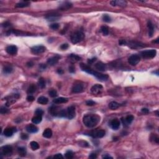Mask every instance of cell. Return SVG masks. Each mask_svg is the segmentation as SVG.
<instances>
[{
	"instance_id": "11a10c76",
	"label": "cell",
	"mask_w": 159,
	"mask_h": 159,
	"mask_svg": "<svg viewBox=\"0 0 159 159\" xmlns=\"http://www.w3.org/2000/svg\"><path fill=\"white\" fill-rule=\"evenodd\" d=\"M9 26H11V24L9 23V22H5V23H4L3 24H2V26L4 27H9Z\"/></svg>"
},
{
	"instance_id": "7c38bea8",
	"label": "cell",
	"mask_w": 159,
	"mask_h": 159,
	"mask_svg": "<svg viewBox=\"0 0 159 159\" xmlns=\"http://www.w3.org/2000/svg\"><path fill=\"white\" fill-rule=\"evenodd\" d=\"M60 18V14H57V13H51V14H47L46 16V18L50 21H57Z\"/></svg>"
},
{
	"instance_id": "60d3db41",
	"label": "cell",
	"mask_w": 159,
	"mask_h": 159,
	"mask_svg": "<svg viewBox=\"0 0 159 159\" xmlns=\"http://www.w3.org/2000/svg\"><path fill=\"white\" fill-rule=\"evenodd\" d=\"M103 21L106 22V23H110L111 21V19L109 16L108 15V14H105V15H103Z\"/></svg>"
},
{
	"instance_id": "7bdbcfd3",
	"label": "cell",
	"mask_w": 159,
	"mask_h": 159,
	"mask_svg": "<svg viewBox=\"0 0 159 159\" xmlns=\"http://www.w3.org/2000/svg\"><path fill=\"white\" fill-rule=\"evenodd\" d=\"M79 145H80L83 147H87L89 146V144L86 141H80L79 142Z\"/></svg>"
},
{
	"instance_id": "52a82bcc",
	"label": "cell",
	"mask_w": 159,
	"mask_h": 159,
	"mask_svg": "<svg viewBox=\"0 0 159 159\" xmlns=\"http://www.w3.org/2000/svg\"><path fill=\"white\" fill-rule=\"evenodd\" d=\"M90 74L93 75V76L96 77V78H98L99 80L101 81H106L108 79V76L107 75H104V74H100L99 72H97L96 71H94L93 70H92V71L91 72Z\"/></svg>"
},
{
	"instance_id": "7402d4cb",
	"label": "cell",
	"mask_w": 159,
	"mask_h": 159,
	"mask_svg": "<svg viewBox=\"0 0 159 159\" xmlns=\"http://www.w3.org/2000/svg\"><path fill=\"white\" fill-rule=\"evenodd\" d=\"M95 68L100 71H105L106 70V65L101 62H99L95 64Z\"/></svg>"
},
{
	"instance_id": "277c9868",
	"label": "cell",
	"mask_w": 159,
	"mask_h": 159,
	"mask_svg": "<svg viewBox=\"0 0 159 159\" xmlns=\"http://www.w3.org/2000/svg\"><path fill=\"white\" fill-rule=\"evenodd\" d=\"M157 51L154 49L148 50H144L141 52L142 57L144 58H152L155 57Z\"/></svg>"
},
{
	"instance_id": "816d5d0a",
	"label": "cell",
	"mask_w": 159,
	"mask_h": 159,
	"mask_svg": "<svg viewBox=\"0 0 159 159\" xmlns=\"http://www.w3.org/2000/svg\"><path fill=\"white\" fill-rule=\"evenodd\" d=\"M126 44H127V42H126L125 40H123V39L119 40V45H121V46H124V45H126Z\"/></svg>"
},
{
	"instance_id": "f1b7e54d",
	"label": "cell",
	"mask_w": 159,
	"mask_h": 159,
	"mask_svg": "<svg viewBox=\"0 0 159 159\" xmlns=\"http://www.w3.org/2000/svg\"><path fill=\"white\" fill-rule=\"evenodd\" d=\"M119 107V104L116 101H111L109 104V108L111 110H115Z\"/></svg>"
},
{
	"instance_id": "b9f144b4",
	"label": "cell",
	"mask_w": 159,
	"mask_h": 159,
	"mask_svg": "<svg viewBox=\"0 0 159 159\" xmlns=\"http://www.w3.org/2000/svg\"><path fill=\"white\" fill-rule=\"evenodd\" d=\"M59 27L60 26L58 23H54V24H52L50 26V27L53 30H57L59 28Z\"/></svg>"
},
{
	"instance_id": "ffe728a7",
	"label": "cell",
	"mask_w": 159,
	"mask_h": 159,
	"mask_svg": "<svg viewBox=\"0 0 159 159\" xmlns=\"http://www.w3.org/2000/svg\"><path fill=\"white\" fill-rule=\"evenodd\" d=\"M14 131H16V130H14V128H6L4 131V135L6 137H11L12 136L13 133L14 132Z\"/></svg>"
},
{
	"instance_id": "603a6c76",
	"label": "cell",
	"mask_w": 159,
	"mask_h": 159,
	"mask_svg": "<svg viewBox=\"0 0 159 159\" xmlns=\"http://www.w3.org/2000/svg\"><path fill=\"white\" fill-rule=\"evenodd\" d=\"M147 27L149 28V35L150 37H152L153 36V34H154V26L152 24V22L150 21H148V23H147Z\"/></svg>"
},
{
	"instance_id": "d590c367",
	"label": "cell",
	"mask_w": 159,
	"mask_h": 159,
	"mask_svg": "<svg viewBox=\"0 0 159 159\" xmlns=\"http://www.w3.org/2000/svg\"><path fill=\"white\" fill-rule=\"evenodd\" d=\"M101 31L104 35H107L109 34V29L106 26H103L101 27Z\"/></svg>"
},
{
	"instance_id": "e575fe53",
	"label": "cell",
	"mask_w": 159,
	"mask_h": 159,
	"mask_svg": "<svg viewBox=\"0 0 159 159\" xmlns=\"http://www.w3.org/2000/svg\"><path fill=\"white\" fill-rule=\"evenodd\" d=\"M38 86L40 88H44L46 86V81L43 78H40L38 81Z\"/></svg>"
},
{
	"instance_id": "4dcf8cb0",
	"label": "cell",
	"mask_w": 159,
	"mask_h": 159,
	"mask_svg": "<svg viewBox=\"0 0 159 159\" xmlns=\"http://www.w3.org/2000/svg\"><path fill=\"white\" fill-rule=\"evenodd\" d=\"M36 86L35 85H31L29 86V87L27 89V93L29 94H33L34 93H35V91H36Z\"/></svg>"
},
{
	"instance_id": "f35d334b",
	"label": "cell",
	"mask_w": 159,
	"mask_h": 159,
	"mask_svg": "<svg viewBox=\"0 0 159 159\" xmlns=\"http://www.w3.org/2000/svg\"><path fill=\"white\" fill-rule=\"evenodd\" d=\"M49 96L52 97V98H55V97H56L57 96V92L56 90L52 89L49 91Z\"/></svg>"
},
{
	"instance_id": "2e32d148",
	"label": "cell",
	"mask_w": 159,
	"mask_h": 159,
	"mask_svg": "<svg viewBox=\"0 0 159 159\" xmlns=\"http://www.w3.org/2000/svg\"><path fill=\"white\" fill-rule=\"evenodd\" d=\"M60 57L58 55H55L54 57H52L49 58V59L47 60V63L50 65H54L55 64L58 63V60L60 58Z\"/></svg>"
},
{
	"instance_id": "e0dca14e",
	"label": "cell",
	"mask_w": 159,
	"mask_h": 159,
	"mask_svg": "<svg viewBox=\"0 0 159 159\" xmlns=\"http://www.w3.org/2000/svg\"><path fill=\"white\" fill-rule=\"evenodd\" d=\"M133 120H134V116L132 115L128 116L125 119H124V118L121 119L122 123L124 124V126H128L129 124H130L131 122H132Z\"/></svg>"
},
{
	"instance_id": "8fae6325",
	"label": "cell",
	"mask_w": 159,
	"mask_h": 159,
	"mask_svg": "<svg viewBox=\"0 0 159 159\" xmlns=\"http://www.w3.org/2000/svg\"><path fill=\"white\" fill-rule=\"evenodd\" d=\"M90 135L94 138H102L105 136V131L104 130L93 131Z\"/></svg>"
},
{
	"instance_id": "d6986e66",
	"label": "cell",
	"mask_w": 159,
	"mask_h": 159,
	"mask_svg": "<svg viewBox=\"0 0 159 159\" xmlns=\"http://www.w3.org/2000/svg\"><path fill=\"white\" fill-rule=\"evenodd\" d=\"M72 7V4L70 2H64L63 3L60 4L59 9L62 11H66Z\"/></svg>"
},
{
	"instance_id": "d4e9b609",
	"label": "cell",
	"mask_w": 159,
	"mask_h": 159,
	"mask_svg": "<svg viewBox=\"0 0 159 159\" xmlns=\"http://www.w3.org/2000/svg\"><path fill=\"white\" fill-rule=\"evenodd\" d=\"M30 5V3L28 1H22L19 2L16 4V8H23L27 7Z\"/></svg>"
},
{
	"instance_id": "8992f818",
	"label": "cell",
	"mask_w": 159,
	"mask_h": 159,
	"mask_svg": "<svg viewBox=\"0 0 159 159\" xmlns=\"http://www.w3.org/2000/svg\"><path fill=\"white\" fill-rule=\"evenodd\" d=\"M46 50V47L43 46H34L31 48V52L34 54H40Z\"/></svg>"
},
{
	"instance_id": "7dc6e473",
	"label": "cell",
	"mask_w": 159,
	"mask_h": 159,
	"mask_svg": "<svg viewBox=\"0 0 159 159\" xmlns=\"http://www.w3.org/2000/svg\"><path fill=\"white\" fill-rule=\"evenodd\" d=\"M35 100V98L33 96H32V95H29L27 97V101L29 102H32L34 100Z\"/></svg>"
},
{
	"instance_id": "f6af8a7d",
	"label": "cell",
	"mask_w": 159,
	"mask_h": 159,
	"mask_svg": "<svg viewBox=\"0 0 159 159\" xmlns=\"http://www.w3.org/2000/svg\"><path fill=\"white\" fill-rule=\"evenodd\" d=\"M151 139H152L154 141H155V142H156L157 143H159V139L157 136H155V135L152 134V136H151Z\"/></svg>"
},
{
	"instance_id": "9f6ffc18",
	"label": "cell",
	"mask_w": 159,
	"mask_h": 159,
	"mask_svg": "<svg viewBox=\"0 0 159 159\" xmlns=\"http://www.w3.org/2000/svg\"><path fill=\"white\" fill-rule=\"evenodd\" d=\"M46 67H47V66H46V64H40V65H39V68H40V70H45L46 68Z\"/></svg>"
},
{
	"instance_id": "6da1fadb",
	"label": "cell",
	"mask_w": 159,
	"mask_h": 159,
	"mask_svg": "<svg viewBox=\"0 0 159 159\" xmlns=\"http://www.w3.org/2000/svg\"><path fill=\"white\" fill-rule=\"evenodd\" d=\"M100 121V117L97 114H87L83 118V122L85 126L88 128H94Z\"/></svg>"
},
{
	"instance_id": "db71d44e",
	"label": "cell",
	"mask_w": 159,
	"mask_h": 159,
	"mask_svg": "<svg viewBox=\"0 0 159 159\" xmlns=\"http://www.w3.org/2000/svg\"><path fill=\"white\" fill-rule=\"evenodd\" d=\"M21 137L22 139H23V140H26V139H27L29 138V136L27 134H22Z\"/></svg>"
},
{
	"instance_id": "be15d7a7",
	"label": "cell",
	"mask_w": 159,
	"mask_h": 159,
	"mask_svg": "<svg viewBox=\"0 0 159 159\" xmlns=\"http://www.w3.org/2000/svg\"><path fill=\"white\" fill-rule=\"evenodd\" d=\"M153 42H154V43H157V44H159V39L157 38V39H156L155 40H154V41H153Z\"/></svg>"
},
{
	"instance_id": "9a60e30c",
	"label": "cell",
	"mask_w": 159,
	"mask_h": 159,
	"mask_svg": "<svg viewBox=\"0 0 159 159\" xmlns=\"http://www.w3.org/2000/svg\"><path fill=\"white\" fill-rule=\"evenodd\" d=\"M129 46L132 49H138L144 47V44H142L140 42H136V41H130L129 42Z\"/></svg>"
},
{
	"instance_id": "f546056e",
	"label": "cell",
	"mask_w": 159,
	"mask_h": 159,
	"mask_svg": "<svg viewBox=\"0 0 159 159\" xmlns=\"http://www.w3.org/2000/svg\"><path fill=\"white\" fill-rule=\"evenodd\" d=\"M18 152L21 157H25L26 155V149L23 147H20L18 149Z\"/></svg>"
},
{
	"instance_id": "ba28073f",
	"label": "cell",
	"mask_w": 159,
	"mask_h": 159,
	"mask_svg": "<svg viewBox=\"0 0 159 159\" xmlns=\"http://www.w3.org/2000/svg\"><path fill=\"white\" fill-rule=\"evenodd\" d=\"M103 86L99 84H96L91 87V92L93 94H100L103 91Z\"/></svg>"
},
{
	"instance_id": "4fadbf2b",
	"label": "cell",
	"mask_w": 159,
	"mask_h": 159,
	"mask_svg": "<svg viewBox=\"0 0 159 159\" xmlns=\"http://www.w3.org/2000/svg\"><path fill=\"white\" fill-rule=\"evenodd\" d=\"M83 90V86L80 83H77L73 86L72 87V92L74 93H79L82 92Z\"/></svg>"
},
{
	"instance_id": "74e56055",
	"label": "cell",
	"mask_w": 159,
	"mask_h": 159,
	"mask_svg": "<svg viewBox=\"0 0 159 159\" xmlns=\"http://www.w3.org/2000/svg\"><path fill=\"white\" fill-rule=\"evenodd\" d=\"M65 157L68 159H71L74 157V152L71 150H68L65 153Z\"/></svg>"
},
{
	"instance_id": "e7e4bbea",
	"label": "cell",
	"mask_w": 159,
	"mask_h": 159,
	"mask_svg": "<svg viewBox=\"0 0 159 159\" xmlns=\"http://www.w3.org/2000/svg\"><path fill=\"white\" fill-rule=\"evenodd\" d=\"M153 73H154V74H157V75H159V72H158V70H157V72H154Z\"/></svg>"
},
{
	"instance_id": "83f0119b",
	"label": "cell",
	"mask_w": 159,
	"mask_h": 159,
	"mask_svg": "<svg viewBox=\"0 0 159 159\" xmlns=\"http://www.w3.org/2000/svg\"><path fill=\"white\" fill-rule=\"evenodd\" d=\"M49 101L48 98L45 97V96H40L38 98L37 100V103L40 104V105H46Z\"/></svg>"
},
{
	"instance_id": "f5cc1de1",
	"label": "cell",
	"mask_w": 159,
	"mask_h": 159,
	"mask_svg": "<svg viewBox=\"0 0 159 159\" xmlns=\"http://www.w3.org/2000/svg\"><path fill=\"white\" fill-rule=\"evenodd\" d=\"M54 159H63V157L62 155V154H56V155H55L54 156Z\"/></svg>"
},
{
	"instance_id": "4316f807",
	"label": "cell",
	"mask_w": 159,
	"mask_h": 159,
	"mask_svg": "<svg viewBox=\"0 0 159 159\" xmlns=\"http://www.w3.org/2000/svg\"><path fill=\"white\" fill-rule=\"evenodd\" d=\"M52 136V131L50 129H46L43 132V136L46 138H50Z\"/></svg>"
},
{
	"instance_id": "f907efd6",
	"label": "cell",
	"mask_w": 159,
	"mask_h": 159,
	"mask_svg": "<svg viewBox=\"0 0 159 159\" xmlns=\"http://www.w3.org/2000/svg\"><path fill=\"white\" fill-rule=\"evenodd\" d=\"M89 158L91 159H95L97 158V155H96L95 153H92V154H91L89 155Z\"/></svg>"
},
{
	"instance_id": "94428289",
	"label": "cell",
	"mask_w": 159,
	"mask_h": 159,
	"mask_svg": "<svg viewBox=\"0 0 159 159\" xmlns=\"http://www.w3.org/2000/svg\"><path fill=\"white\" fill-rule=\"evenodd\" d=\"M103 159H112V157H111L110 155H105L103 156Z\"/></svg>"
},
{
	"instance_id": "cb8c5ba5",
	"label": "cell",
	"mask_w": 159,
	"mask_h": 159,
	"mask_svg": "<svg viewBox=\"0 0 159 159\" xmlns=\"http://www.w3.org/2000/svg\"><path fill=\"white\" fill-rule=\"evenodd\" d=\"M60 111V110H58L56 107H52L49 109V112L51 114V115L54 116H59Z\"/></svg>"
},
{
	"instance_id": "5bb4252c",
	"label": "cell",
	"mask_w": 159,
	"mask_h": 159,
	"mask_svg": "<svg viewBox=\"0 0 159 159\" xmlns=\"http://www.w3.org/2000/svg\"><path fill=\"white\" fill-rule=\"evenodd\" d=\"M6 50L7 52V53L9 55H16L18 52V48L15 46H9L6 47Z\"/></svg>"
},
{
	"instance_id": "30bf717a",
	"label": "cell",
	"mask_w": 159,
	"mask_h": 159,
	"mask_svg": "<svg viewBox=\"0 0 159 159\" xmlns=\"http://www.w3.org/2000/svg\"><path fill=\"white\" fill-rule=\"evenodd\" d=\"M109 125L110 126V127L112 128V129L117 130L120 127L121 123H120L119 120H118L117 119H113L109 122Z\"/></svg>"
},
{
	"instance_id": "44dd1931",
	"label": "cell",
	"mask_w": 159,
	"mask_h": 159,
	"mask_svg": "<svg viewBox=\"0 0 159 159\" xmlns=\"http://www.w3.org/2000/svg\"><path fill=\"white\" fill-rule=\"evenodd\" d=\"M112 6H122L124 7L127 4V3L125 1H112L110 2Z\"/></svg>"
},
{
	"instance_id": "ee69618b",
	"label": "cell",
	"mask_w": 159,
	"mask_h": 159,
	"mask_svg": "<svg viewBox=\"0 0 159 159\" xmlns=\"http://www.w3.org/2000/svg\"><path fill=\"white\" fill-rule=\"evenodd\" d=\"M35 113L36 116H42L44 114V111L41 109H37V110L35 111Z\"/></svg>"
},
{
	"instance_id": "ab89813d",
	"label": "cell",
	"mask_w": 159,
	"mask_h": 159,
	"mask_svg": "<svg viewBox=\"0 0 159 159\" xmlns=\"http://www.w3.org/2000/svg\"><path fill=\"white\" fill-rule=\"evenodd\" d=\"M0 112L2 114H7L9 112V109L5 108V107L2 106L1 107V109H0Z\"/></svg>"
},
{
	"instance_id": "836d02e7",
	"label": "cell",
	"mask_w": 159,
	"mask_h": 159,
	"mask_svg": "<svg viewBox=\"0 0 159 159\" xmlns=\"http://www.w3.org/2000/svg\"><path fill=\"white\" fill-rule=\"evenodd\" d=\"M12 71V66H10V65H6V66H4L3 68V72L4 74H8L11 73Z\"/></svg>"
},
{
	"instance_id": "c3c4849f",
	"label": "cell",
	"mask_w": 159,
	"mask_h": 159,
	"mask_svg": "<svg viewBox=\"0 0 159 159\" xmlns=\"http://www.w3.org/2000/svg\"><path fill=\"white\" fill-rule=\"evenodd\" d=\"M68 48V44H63L60 46V49L62 50H66Z\"/></svg>"
},
{
	"instance_id": "ac0fdd59",
	"label": "cell",
	"mask_w": 159,
	"mask_h": 159,
	"mask_svg": "<svg viewBox=\"0 0 159 159\" xmlns=\"http://www.w3.org/2000/svg\"><path fill=\"white\" fill-rule=\"evenodd\" d=\"M26 131L29 133H36L38 131V128L34 124H29L26 128Z\"/></svg>"
},
{
	"instance_id": "5b68a950",
	"label": "cell",
	"mask_w": 159,
	"mask_h": 159,
	"mask_svg": "<svg viewBox=\"0 0 159 159\" xmlns=\"http://www.w3.org/2000/svg\"><path fill=\"white\" fill-rule=\"evenodd\" d=\"M140 61V56L137 54H134L132 55L131 56L129 57V59H128V62L129 63L130 65L135 66V65H137L139 62Z\"/></svg>"
},
{
	"instance_id": "8d00e7d4",
	"label": "cell",
	"mask_w": 159,
	"mask_h": 159,
	"mask_svg": "<svg viewBox=\"0 0 159 159\" xmlns=\"http://www.w3.org/2000/svg\"><path fill=\"white\" fill-rule=\"evenodd\" d=\"M69 57L71 58V60H72V61H74V62H78V61H79V60H80V59H81V58L80 57L78 56L77 55H75V54L70 55Z\"/></svg>"
},
{
	"instance_id": "6f0895ef",
	"label": "cell",
	"mask_w": 159,
	"mask_h": 159,
	"mask_svg": "<svg viewBox=\"0 0 159 159\" xmlns=\"http://www.w3.org/2000/svg\"><path fill=\"white\" fill-rule=\"evenodd\" d=\"M69 72L70 73H74L75 72V68H74V66H69Z\"/></svg>"
},
{
	"instance_id": "680465c9",
	"label": "cell",
	"mask_w": 159,
	"mask_h": 159,
	"mask_svg": "<svg viewBox=\"0 0 159 159\" xmlns=\"http://www.w3.org/2000/svg\"><path fill=\"white\" fill-rule=\"evenodd\" d=\"M142 112L144 114H148L149 112V110L147 108L142 109Z\"/></svg>"
},
{
	"instance_id": "bcb514c9",
	"label": "cell",
	"mask_w": 159,
	"mask_h": 159,
	"mask_svg": "<svg viewBox=\"0 0 159 159\" xmlns=\"http://www.w3.org/2000/svg\"><path fill=\"white\" fill-rule=\"evenodd\" d=\"M96 104L95 102L92 101V100H88L86 102V105H87V106H93Z\"/></svg>"
},
{
	"instance_id": "7a4b0ae2",
	"label": "cell",
	"mask_w": 159,
	"mask_h": 159,
	"mask_svg": "<svg viewBox=\"0 0 159 159\" xmlns=\"http://www.w3.org/2000/svg\"><path fill=\"white\" fill-rule=\"evenodd\" d=\"M84 34L81 31H77L71 36V41L73 44H75L81 42L84 38Z\"/></svg>"
},
{
	"instance_id": "9c48e42d",
	"label": "cell",
	"mask_w": 159,
	"mask_h": 159,
	"mask_svg": "<svg viewBox=\"0 0 159 159\" xmlns=\"http://www.w3.org/2000/svg\"><path fill=\"white\" fill-rule=\"evenodd\" d=\"M75 116V108L74 106H70L66 109V117L72 119Z\"/></svg>"
},
{
	"instance_id": "6125c7cd",
	"label": "cell",
	"mask_w": 159,
	"mask_h": 159,
	"mask_svg": "<svg viewBox=\"0 0 159 159\" xmlns=\"http://www.w3.org/2000/svg\"><path fill=\"white\" fill-rule=\"evenodd\" d=\"M57 73L58 74H59L60 75H62V74H63V70H62L61 68H60V69H58L57 70Z\"/></svg>"
},
{
	"instance_id": "681fc988",
	"label": "cell",
	"mask_w": 159,
	"mask_h": 159,
	"mask_svg": "<svg viewBox=\"0 0 159 159\" xmlns=\"http://www.w3.org/2000/svg\"><path fill=\"white\" fill-rule=\"evenodd\" d=\"M96 60V58H91V59L88 60V64H89V65H90V64H93Z\"/></svg>"
},
{
	"instance_id": "484cf974",
	"label": "cell",
	"mask_w": 159,
	"mask_h": 159,
	"mask_svg": "<svg viewBox=\"0 0 159 159\" xmlns=\"http://www.w3.org/2000/svg\"><path fill=\"white\" fill-rule=\"evenodd\" d=\"M68 101V99L66 98H63V97H60V98H58L55 99L53 102L55 104H62V103H65Z\"/></svg>"
},
{
	"instance_id": "1f68e13d",
	"label": "cell",
	"mask_w": 159,
	"mask_h": 159,
	"mask_svg": "<svg viewBox=\"0 0 159 159\" xmlns=\"http://www.w3.org/2000/svg\"><path fill=\"white\" fill-rule=\"evenodd\" d=\"M42 116H36L35 117H34L32 119V122H33L34 124H39L41 121H42Z\"/></svg>"
},
{
	"instance_id": "3957f363",
	"label": "cell",
	"mask_w": 159,
	"mask_h": 159,
	"mask_svg": "<svg viewBox=\"0 0 159 159\" xmlns=\"http://www.w3.org/2000/svg\"><path fill=\"white\" fill-rule=\"evenodd\" d=\"M12 153V147L11 145H4L0 149V154L1 155L10 156Z\"/></svg>"
},
{
	"instance_id": "91938a15",
	"label": "cell",
	"mask_w": 159,
	"mask_h": 159,
	"mask_svg": "<svg viewBox=\"0 0 159 159\" xmlns=\"http://www.w3.org/2000/svg\"><path fill=\"white\" fill-rule=\"evenodd\" d=\"M26 65L28 66V67H32V66L34 65V63L32 62H28L26 63Z\"/></svg>"
},
{
	"instance_id": "d6a6232c",
	"label": "cell",
	"mask_w": 159,
	"mask_h": 159,
	"mask_svg": "<svg viewBox=\"0 0 159 159\" xmlns=\"http://www.w3.org/2000/svg\"><path fill=\"white\" fill-rule=\"evenodd\" d=\"M30 145H31V149L33 150H37V149H39V143H37V142L32 141L31 143H30Z\"/></svg>"
}]
</instances>
